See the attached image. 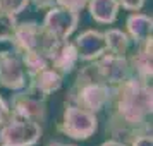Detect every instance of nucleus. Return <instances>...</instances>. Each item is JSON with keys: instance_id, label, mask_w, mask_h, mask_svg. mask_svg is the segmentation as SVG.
<instances>
[{"instance_id": "19", "label": "nucleus", "mask_w": 153, "mask_h": 146, "mask_svg": "<svg viewBox=\"0 0 153 146\" xmlns=\"http://www.w3.org/2000/svg\"><path fill=\"white\" fill-rule=\"evenodd\" d=\"M29 0H0V12L19 16L22 10H26Z\"/></svg>"}, {"instance_id": "7", "label": "nucleus", "mask_w": 153, "mask_h": 146, "mask_svg": "<svg viewBox=\"0 0 153 146\" xmlns=\"http://www.w3.org/2000/svg\"><path fill=\"white\" fill-rule=\"evenodd\" d=\"M91 65L98 79L108 86H115L129 76H132L127 55H115V53L105 52L102 57L93 60Z\"/></svg>"}, {"instance_id": "24", "label": "nucleus", "mask_w": 153, "mask_h": 146, "mask_svg": "<svg viewBox=\"0 0 153 146\" xmlns=\"http://www.w3.org/2000/svg\"><path fill=\"white\" fill-rule=\"evenodd\" d=\"M35 4L36 9H50L55 5V0H29Z\"/></svg>"}, {"instance_id": "5", "label": "nucleus", "mask_w": 153, "mask_h": 146, "mask_svg": "<svg viewBox=\"0 0 153 146\" xmlns=\"http://www.w3.org/2000/svg\"><path fill=\"white\" fill-rule=\"evenodd\" d=\"M47 95L26 84L22 90H17L10 96L9 110L12 115L43 124L47 120Z\"/></svg>"}, {"instance_id": "10", "label": "nucleus", "mask_w": 153, "mask_h": 146, "mask_svg": "<svg viewBox=\"0 0 153 146\" xmlns=\"http://www.w3.org/2000/svg\"><path fill=\"white\" fill-rule=\"evenodd\" d=\"M48 62L50 67L55 69L59 74H62V76L71 74L79 62L74 43L71 40H57L48 52Z\"/></svg>"}, {"instance_id": "20", "label": "nucleus", "mask_w": 153, "mask_h": 146, "mask_svg": "<svg viewBox=\"0 0 153 146\" xmlns=\"http://www.w3.org/2000/svg\"><path fill=\"white\" fill-rule=\"evenodd\" d=\"M55 5L74 10V12H81L88 5V0H55Z\"/></svg>"}, {"instance_id": "17", "label": "nucleus", "mask_w": 153, "mask_h": 146, "mask_svg": "<svg viewBox=\"0 0 153 146\" xmlns=\"http://www.w3.org/2000/svg\"><path fill=\"white\" fill-rule=\"evenodd\" d=\"M21 60H22V65L26 69V74L28 77L31 74H35L38 70L45 69V67H50V62H48V57L42 53V52H26V53H21Z\"/></svg>"}, {"instance_id": "21", "label": "nucleus", "mask_w": 153, "mask_h": 146, "mask_svg": "<svg viewBox=\"0 0 153 146\" xmlns=\"http://www.w3.org/2000/svg\"><path fill=\"white\" fill-rule=\"evenodd\" d=\"M127 146H153V136L152 131L148 132H141V134H136L132 139H129Z\"/></svg>"}, {"instance_id": "16", "label": "nucleus", "mask_w": 153, "mask_h": 146, "mask_svg": "<svg viewBox=\"0 0 153 146\" xmlns=\"http://www.w3.org/2000/svg\"><path fill=\"white\" fill-rule=\"evenodd\" d=\"M103 38H105V45H107L108 53L127 55V52L131 48V38L127 36L126 31L119 28H108L103 31Z\"/></svg>"}, {"instance_id": "14", "label": "nucleus", "mask_w": 153, "mask_h": 146, "mask_svg": "<svg viewBox=\"0 0 153 146\" xmlns=\"http://www.w3.org/2000/svg\"><path fill=\"white\" fill-rule=\"evenodd\" d=\"M28 79H29V86L31 88L38 90L40 93L47 95V96L52 95V93H55V91H59L64 84V76L59 74L52 67H45V69L38 70L35 74H31Z\"/></svg>"}, {"instance_id": "1", "label": "nucleus", "mask_w": 153, "mask_h": 146, "mask_svg": "<svg viewBox=\"0 0 153 146\" xmlns=\"http://www.w3.org/2000/svg\"><path fill=\"white\" fill-rule=\"evenodd\" d=\"M107 132L114 139L129 143L136 134L152 131L153 88L150 83L136 76H129L122 83L112 86L110 102L107 105Z\"/></svg>"}, {"instance_id": "9", "label": "nucleus", "mask_w": 153, "mask_h": 146, "mask_svg": "<svg viewBox=\"0 0 153 146\" xmlns=\"http://www.w3.org/2000/svg\"><path fill=\"white\" fill-rule=\"evenodd\" d=\"M28 84V74L19 53L14 50L0 52V86L10 91L22 90Z\"/></svg>"}, {"instance_id": "6", "label": "nucleus", "mask_w": 153, "mask_h": 146, "mask_svg": "<svg viewBox=\"0 0 153 146\" xmlns=\"http://www.w3.org/2000/svg\"><path fill=\"white\" fill-rule=\"evenodd\" d=\"M0 132L5 146H35L42 139L43 129L42 124L35 120L10 113L5 124L0 127Z\"/></svg>"}, {"instance_id": "8", "label": "nucleus", "mask_w": 153, "mask_h": 146, "mask_svg": "<svg viewBox=\"0 0 153 146\" xmlns=\"http://www.w3.org/2000/svg\"><path fill=\"white\" fill-rule=\"evenodd\" d=\"M47 10L48 12L45 14V19L42 22L45 31L55 40H69L79 24V12L59 7V5H53Z\"/></svg>"}, {"instance_id": "12", "label": "nucleus", "mask_w": 153, "mask_h": 146, "mask_svg": "<svg viewBox=\"0 0 153 146\" xmlns=\"http://www.w3.org/2000/svg\"><path fill=\"white\" fill-rule=\"evenodd\" d=\"M72 43L77 50L79 60L83 62H93L107 52L103 31H98V29H86L81 35H77Z\"/></svg>"}, {"instance_id": "26", "label": "nucleus", "mask_w": 153, "mask_h": 146, "mask_svg": "<svg viewBox=\"0 0 153 146\" xmlns=\"http://www.w3.org/2000/svg\"><path fill=\"white\" fill-rule=\"evenodd\" d=\"M47 146H76V145H65V143H60V141H50Z\"/></svg>"}, {"instance_id": "3", "label": "nucleus", "mask_w": 153, "mask_h": 146, "mask_svg": "<svg viewBox=\"0 0 153 146\" xmlns=\"http://www.w3.org/2000/svg\"><path fill=\"white\" fill-rule=\"evenodd\" d=\"M98 129V117L97 113L90 110H84L77 105L65 103L62 112V119L57 124V131L64 136L76 141H84L95 136Z\"/></svg>"}, {"instance_id": "2", "label": "nucleus", "mask_w": 153, "mask_h": 146, "mask_svg": "<svg viewBox=\"0 0 153 146\" xmlns=\"http://www.w3.org/2000/svg\"><path fill=\"white\" fill-rule=\"evenodd\" d=\"M112 86L102 83L97 77L93 65H86L79 70L76 81L72 84L67 96V103L77 105L84 110H90L93 113H98L107 108L110 102Z\"/></svg>"}, {"instance_id": "22", "label": "nucleus", "mask_w": 153, "mask_h": 146, "mask_svg": "<svg viewBox=\"0 0 153 146\" xmlns=\"http://www.w3.org/2000/svg\"><path fill=\"white\" fill-rule=\"evenodd\" d=\"M119 5L129 12H138L141 9L145 7V2L146 0H117Z\"/></svg>"}, {"instance_id": "11", "label": "nucleus", "mask_w": 153, "mask_h": 146, "mask_svg": "<svg viewBox=\"0 0 153 146\" xmlns=\"http://www.w3.org/2000/svg\"><path fill=\"white\" fill-rule=\"evenodd\" d=\"M132 76L150 83L153 77V36L136 45V50L127 57Z\"/></svg>"}, {"instance_id": "4", "label": "nucleus", "mask_w": 153, "mask_h": 146, "mask_svg": "<svg viewBox=\"0 0 153 146\" xmlns=\"http://www.w3.org/2000/svg\"><path fill=\"white\" fill-rule=\"evenodd\" d=\"M57 40L50 36L45 28L36 21H24L17 22L14 38H12V50L19 55L26 52H42L48 57L50 48L53 47Z\"/></svg>"}, {"instance_id": "23", "label": "nucleus", "mask_w": 153, "mask_h": 146, "mask_svg": "<svg viewBox=\"0 0 153 146\" xmlns=\"http://www.w3.org/2000/svg\"><path fill=\"white\" fill-rule=\"evenodd\" d=\"M10 115V110H9V103L4 100V98L0 96V127L5 124V120L9 119Z\"/></svg>"}, {"instance_id": "25", "label": "nucleus", "mask_w": 153, "mask_h": 146, "mask_svg": "<svg viewBox=\"0 0 153 146\" xmlns=\"http://www.w3.org/2000/svg\"><path fill=\"white\" fill-rule=\"evenodd\" d=\"M100 146H127V145H126V143H122V141H119V139L110 138V139H107V141H103Z\"/></svg>"}, {"instance_id": "13", "label": "nucleus", "mask_w": 153, "mask_h": 146, "mask_svg": "<svg viewBox=\"0 0 153 146\" xmlns=\"http://www.w3.org/2000/svg\"><path fill=\"white\" fill-rule=\"evenodd\" d=\"M153 31V17L143 12H132L126 19V33L131 38V43L139 45L145 42L148 36H152Z\"/></svg>"}, {"instance_id": "15", "label": "nucleus", "mask_w": 153, "mask_h": 146, "mask_svg": "<svg viewBox=\"0 0 153 146\" xmlns=\"http://www.w3.org/2000/svg\"><path fill=\"white\" fill-rule=\"evenodd\" d=\"M88 12L91 19L98 24H114L119 16V5L117 0H88Z\"/></svg>"}, {"instance_id": "18", "label": "nucleus", "mask_w": 153, "mask_h": 146, "mask_svg": "<svg viewBox=\"0 0 153 146\" xmlns=\"http://www.w3.org/2000/svg\"><path fill=\"white\" fill-rule=\"evenodd\" d=\"M17 16L7 14V12H0V43L12 42L17 28Z\"/></svg>"}, {"instance_id": "27", "label": "nucleus", "mask_w": 153, "mask_h": 146, "mask_svg": "<svg viewBox=\"0 0 153 146\" xmlns=\"http://www.w3.org/2000/svg\"><path fill=\"white\" fill-rule=\"evenodd\" d=\"M0 146H5L4 145V139H2V132H0Z\"/></svg>"}]
</instances>
